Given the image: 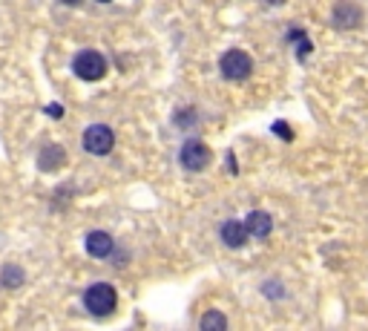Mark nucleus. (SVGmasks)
I'll list each match as a JSON object with an SVG mask.
<instances>
[{"label":"nucleus","mask_w":368,"mask_h":331,"mask_svg":"<svg viewBox=\"0 0 368 331\" xmlns=\"http://www.w3.org/2000/svg\"><path fill=\"white\" fill-rule=\"evenodd\" d=\"M98 4H110V0H98Z\"/></svg>","instance_id":"nucleus-21"},{"label":"nucleus","mask_w":368,"mask_h":331,"mask_svg":"<svg viewBox=\"0 0 368 331\" xmlns=\"http://www.w3.org/2000/svg\"><path fill=\"white\" fill-rule=\"evenodd\" d=\"M276 285H280V282H270V288H268L270 297H282V288H276Z\"/></svg>","instance_id":"nucleus-18"},{"label":"nucleus","mask_w":368,"mask_h":331,"mask_svg":"<svg viewBox=\"0 0 368 331\" xmlns=\"http://www.w3.org/2000/svg\"><path fill=\"white\" fill-rule=\"evenodd\" d=\"M273 133L280 136V139H285V141H291V139H294V130L288 127L285 121H273Z\"/></svg>","instance_id":"nucleus-15"},{"label":"nucleus","mask_w":368,"mask_h":331,"mask_svg":"<svg viewBox=\"0 0 368 331\" xmlns=\"http://www.w3.org/2000/svg\"><path fill=\"white\" fill-rule=\"evenodd\" d=\"M245 225H248V233L256 236V239H268L270 231H273V219L265 211H251L248 219H245Z\"/></svg>","instance_id":"nucleus-9"},{"label":"nucleus","mask_w":368,"mask_h":331,"mask_svg":"<svg viewBox=\"0 0 368 331\" xmlns=\"http://www.w3.org/2000/svg\"><path fill=\"white\" fill-rule=\"evenodd\" d=\"M64 161H67V156H64V150H61L58 144H46V147L40 150V156H38V168H40L43 173H52V170L61 168Z\"/></svg>","instance_id":"nucleus-10"},{"label":"nucleus","mask_w":368,"mask_h":331,"mask_svg":"<svg viewBox=\"0 0 368 331\" xmlns=\"http://www.w3.org/2000/svg\"><path fill=\"white\" fill-rule=\"evenodd\" d=\"M219 236H222V242L227 245V248H245L248 245V225H242V222H236V219H230V222H224L222 225V231H219Z\"/></svg>","instance_id":"nucleus-8"},{"label":"nucleus","mask_w":368,"mask_h":331,"mask_svg":"<svg viewBox=\"0 0 368 331\" xmlns=\"http://www.w3.org/2000/svg\"><path fill=\"white\" fill-rule=\"evenodd\" d=\"M118 306V294H115V288L107 285V282H96V285H89L86 291H84V308L92 314V317H110Z\"/></svg>","instance_id":"nucleus-1"},{"label":"nucleus","mask_w":368,"mask_h":331,"mask_svg":"<svg viewBox=\"0 0 368 331\" xmlns=\"http://www.w3.org/2000/svg\"><path fill=\"white\" fill-rule=\"evenodd\" d=\"M331 21H334L337 29L348 32V29H357V26L362 23V12H360V6H354V4H348V0H343V4L334 6Z\"/></svg>","instance_id":"nucleus-7"},{"label":"nucleus","mask_w":368,"mask_h":331,"mask_svg":"<svg viewBox=\"0 0 368 331\" xmlns=\"http://www.w3.org/2000/svg\"><path fill=\"white\" fill-rule=\"evenodd\" d=\"M196 121H199L196 110H176V112H173V124H176L178 130H188V127H193Z\"/></svg>","instance_id":"nucleus-14"},{"label":"nucleus","mask_w":368,"mask_h":331,"mask_svg":"<svg viewBox=\"0 0 368 331\" xmlns=\"http://www.w3.org/2000/svg\"><path fill=\"white\" fill-rule=\"evenodd\" d=\"M268 6H282V4H288V0H265Z\"/></svg>","instance_id":"nucleus-19"},{"label":"nucleus","mask_w":368,"mask_h":331,"mask_svg":"<svg viewBox=\"0 0 368 331\" xmlns=\"http://www.w3.org/2000/svg\"><path fill=\"white\" fill-rule=\"evenodd\" d=\"M199 325H202V331H219V328H227V317L219 311H207Z\"/></svg>","instance_id":"nucleus-13"},{"label":"nucleus","mask_w":368,"mask_h":331,"mask_svg":"<svg viewBox=\"0 0 368 331\" xmlns=\"http://www.w3.org/2000/svg\"><path fill=\"white\" fill-rule=\"evenodd\" d=\"M84 245H86V254L96 257V260H110L113 251H115V242H113V236L107 231H89Z\"/></svg>","instance_id":"nucleus-6"},{"label":"nucleus","mask_w":368,"mask_h":331,"mask_svg":"<svg viewBox=\"0 0 368 331\" xmlns=\"http://www.w3.org/2000/svg\"><path fill=\"white\" fill-rule=\"evenodd\" d=\"M227 168H230V173H239V168H236V156H234V153H227Z\"/></svg>","instance_id":"nucleus-16"},{"label":"nucleus","mask_w":368,"mask_h":331,"mask_svg":"<svg viewBox=\"0 0 368 331\" xmlns=\"http://www.w3.org/2000/svg\"><path fill=\"white\" fill-rule=\"evenodd\" d=\"M210 147L205 144V141H196V139H190V141H184V147H181V153H178V161H181V168L184 170H190V173H202L207 164H210Z\"/></svg>","instance_id":"nucleus-4"},{"label":"nucleus","mask_w":368,"mask_h":331,"mask_svg":"<svg viewBox=\"0 0 368 331\" xmlns=\"http://www.w3.org/2000/svg\"><path fill=\"white\" fill-rule=\"evenodd\" d=\"M61 4H67V6H78L81 0H61Z\"/></svg>","instance_id":"nucleus-20"},{"label":"nucleus","mask_w":368,"mask_h":331,"mask_svg":"<svg viewBox=\"0 0 368 331\" xmlns=\"http://www.w3.org/2000/svg\"><path fill=\"white\" fill-rule=\"evenodd\" d=\"M46 112H50L52 118H61V115H64V107H58V104H52V107H46Z\"/></svg>","instance_id":"nucleus-17"},{"label":"nucleus","mask_w":368,"mask_h":331,"mask_svg":"<svg viewBox=\"0 0 368 331\" xmlns=\"http://www.w3.org/2000/svg\"><path fill=\"white\" fill-rule=\"evenodd\" d=\"M72 72L81 78V81H101L104 72H107V61L101 52L96 50H81L72 61Z\"/></svg>","instance_id":"nucleus-2"},{"label":"nucleus","mask_w":368,"mask_h":331,"mask_svg":"<svg viewBox=\"0 0 368 331\" xmlns=\"http://www.w3.org/2000/svg\"><path fill=\"white\" fill-rule=\"evenodd\" d=\"M288 44H294V47H297V58H299V61H308V55L314 52V47H311V37H308L302 29H291V32H288Z\"/></svg>","instance_id":"nucleus-11"},{"label":"nucleus","mask_w":368,"mask_h":331,"mask_svg":"<svg viewBox=\"0 0 368 331\" xmlns=\"http://www.w3.org/2000/svg\"><path fill=\"white\" fill-rule=\"evenodd\" d=\"M115 147V133L107 127V124H92V127H86L84 133V150L92 153V156H107L113 153Z\"/></svg>","instance_id":"nucleus-5"},{"label":"nucleus","mask_w":368,"mask_h":331,"mask_svg":"<svg viewBox=\"0 0 368 331\" xmlns=\"http://www.w3.org/2000/svg\"><path fill=\"white\" fill-rule=\"evenodd\" d=\"M0 282H4L6 288H21L26 282V274L21 265H6L4 271H0Z\"/></svg>","instance_id":"nucleus-12"},{"label":"nucleus","mask_w":368,"mask_h":331,"mask_svg":"<svg viewBox=\"0 0 368 331\" xmlns=\"http://www.w3.org/2000/svg\"><path fill=\"white\" fill-rule=\"evenodd\" d=\"M219 69H222V75L227 81H245L253 72V61H251V55L245 50H227L222 55V61H219Z\"/></svg>","instance_id":"nucleus-3"}]
</instances>
